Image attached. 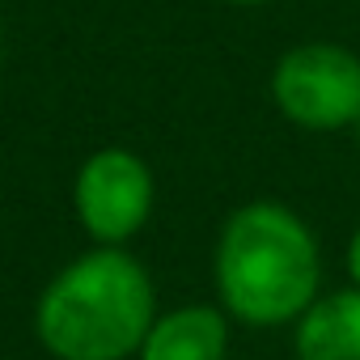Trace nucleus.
Returning a JSON list of instances; mask_svg holds the SVG:
<instances>
[{"mask_svg":"<svg viewBox=\"0 0 360 360\" xmlns=\"http://www.w3.org/2000/svg\"><path fill=\"white\" fill-rule=\"evenodd\" d=\"M217 305L242 326H292L322 292V250L314 229L276 200L242 204L225 217L212 250Z\"/></svg>","mask_w":360,"mask_h":360,"instance_id":"1","label":"nucleus"},{"mask_svg":"<svg viewBox=\"0 0 360 360\" xmlns=\"http://www.w3.org/2000/svg\"><path fill=\"white\" fill-rule=\"evenodd\" d=\"M157 314L148 267L127 246H94L43 284L34 335L56 360H127Z\"/></svg>","mask_w":360,"mask_h":360,"instance_id":"2","label":"nucleus"},{"mask_svg":"<svg viewBox=\"0 0 360 360\" xmlns=\"http://www.w3.org/2000/svg\"><path fill=\"white\" fill-rule=\"evenodd\" d=\"M267 89L276 110L301 131H347L360 123V56L343 43L288 47Z\"/></svg>","mask_w":360,"mask_h":360,"instance_id":"3","label":"nucleus"},{"mask_svg":"<svg viewBox=\"0 0 360 360\" xmlns=\"http://www.w3.org/2000/svg\"><path fill=\"white\" fill-rule=\"evenodd\" d=\"M157 178L123 144L94 148L72 178V217L94 246H127L153 217Z\"/></svg>","mask_w":360,"mask_h":360,"instance_id":"4","label":"nucleus"},{"mask_svg":"<svg viewBox=\"0 0 360 360\" xmlns=\"http://www.w3.org/2000/svg\"><path fill=\"white\" fill-rule=\"evenodd\" d=\"M229 314L221 305H178L153 318L136 360H225Z\"/></svg>","mask_w":360,"mask_h":360,"instance_id":"5","label":"nucleus"},{"mask_svg":"<svg viewBox=\"0 0 360 360\" xmlns=\"http://www.w3.org/2000/svg\"><path fill=\"white\" fill-rule=\"evenodd\" d=\"M297 360H360V288L318 292L292 322Z\"/></svg>","mask_w":360,"mask_h":360,"instance_id":"6","label":"nucleus"},{"mask_svg":"<svg viewBox=\"0 0 360 360\" xmlns=\"http://www.w3.org/2000/svg\"><path fill=\"white\" fill-rule=\"evenodd\" d=\"M343 263H347V276H352V288H360V229L352 233V242H347V255H343Z\"/></svg>","mask_w":360,"mask_h":360,"instance_id":"7","label":"nucleus"},{"mask_svg":"<svg viewBox=\"0 0 360 360\" xmlns=\"http://www.w3.org/2000/svg\"><path fill=\"white\" fill-rule=\"evenodd\" d=\"M225 5H238V9H255V5H267V0H225Z\"/></svg>","mask_w":360,"mask_h":360,"instance_id":"8","label":"nucleus"},{"mask_svg":"<svg viewBox=\"0 0 360 360\" xmlns=\"http://www.w3.org/2000/svg\"><path fill=\"white\" fill-rule=\"evenodd\" d=\"M356 136H360V123H356Z\"/></svg>","mask_w":360,"mask_h":360,"instance_id":"9","label":"nucleus"},{"mask_svg":"<svg viewBox=\"0 0 360 360\" xmlns=\"http://www.w3.org/2000/svg\"><path fill=\"white\" fill-rule=\"evenodd\" d=\"M0 39H5V30H0Z\"/></svg>","mask_w":360,"mask_h":360,"instance_id":"10","label":"nucleus"}]
</instances>
